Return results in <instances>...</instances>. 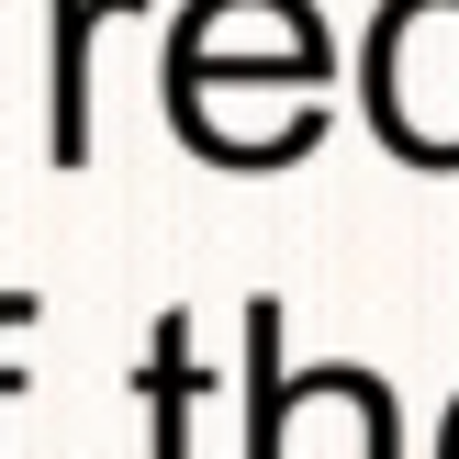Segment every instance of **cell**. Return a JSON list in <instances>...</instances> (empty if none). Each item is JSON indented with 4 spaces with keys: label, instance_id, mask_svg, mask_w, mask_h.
Wrapping results in <instances>:
<instances>
[{
    "label": "cell",
    "instance_id": "obj_5",
    "mask_svg": "<svg viewBox=\"0 0 459 459\" xmlns=\"http://www.w3.org/2000/svg\"><path fill=\"white\" fill-rule=\"evenodd\" d=\"M22 325H34V291H0V336H22ZM12 393H22V381L0 370V403H12Z\"/></svg>",
    "mask_w": 459,
    "mask_h": 459
},
{
    "label": "cell",
    "instance_id": "obj_1",
    "mask_svg": "<svg viewBox=\"0 0 459 459\" xmlns=\"http://www.w3.org/2000/svg\"><path fill=\"white\" fill-rule=\"evenodd\" d=\"M336 34L314 0H179L169 22V134L213 169H291L325 134Z\"/></svg>",
    "mask_w": 459,
    "mask_h": 459
},
{
    "label": "cell",
    "instance_id": "obj_4",
    "mask_svg": "<svg viewBox=\"0 0 459 459\" xmlns=\"http://www.w3.org/2000/svg\"><path fill=\"white\" fill-rule=\"evenodd\" d=\"M101 12H124V0H56V124H45L56 169L90 157V34H101Z\"/></svg>",
    "mask_w": 459,
    "mask_h": 459
},
{
    "label": "cell",
    "instance_id": "obj_2",
    "mask_svg": "<svg viewBox=\"0 0 459 459\" xmlns=\"http://www.w3.org/2000/svg\"><path fill=\"white\" fill-rule=\"evenodd\" d=\"M359 112L403 169H459V0H381L370 12Z\"/></svg>",
    "mask_w": 459,
    "mask_h": 459
},
{
    "label": "cell",
    "instance_id": "obj_3",
    "mask_svg": "<svg viewBox=\"0 0 459 459\" xmlns=\"http://www.w3.org/2000/svg\"><path fill=\"white\" fill-rule=\"evenodd\" d=\"M202 393H213V370L191 359V314H157V336H146V459H202Z\"/></svg>",
    "mask_w": 459,
    "mask_h": 459
},
{
    "label": "cell",
    "instance_id": "obj_6",
    "mask_svg": "<svg viewBox=\"0 0 459 459\" xmlns=\"http://www.w3.org/2000/svg\"><path fill=\"white\" fill-rule=\"evenodd\" d=\"M437 459H459V393H448V415H437Z\"/></svg>",
    "mask_w": 459,
    "mask_h": 459
}]
</instances>
